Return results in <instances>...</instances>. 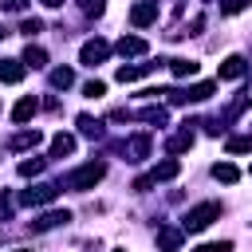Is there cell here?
Returning a JSON list of instances; mask_svg holds the SVG:
<instances>
[{
    "label": "cell",
    "instance_id": "obj_1",
    "mask_svg": "<svg viewBox=\"0 0 252 252\" xmlns=\"http://www.w3.org/2000/svg\"><path fill=\"white\" fill-rule=\"evenodd\" d=\"M102 177H106V161H87V165H79V169L63 173L59 189H75V193H87V189H94Z\"/></svg>",
    "mask_w": 252,
    "mask_h": 252
},
{
    "label": "cell",
    "instance_id": "obj_2",
    "mask_svg": "<svg viewBox=\"0 0 252 252\" xmlns=\"http://www.w3.org/2000/svg\"><path fill=\"white\" fill-rule=\"evenodd\" d=\"M213 220H220V201H201V205H193L185 217H181V232H205Z\"/></svg>",
    "mask_w": 252,
    "mask_h": 252
},
{
    "label": "cell",
    "instance_id": "obj_3",
    "mask_svg": "<svg viewBox=\"0 0 252 252\" xmlns=\"http://www.w3.org/2000/svg\"><path fill=\"white\" fill-rule=\"evenodd\" d=\"M55 197H59V185H55V181H35L32 189L20 193V205H28V209L35 205V209H39V205H51Z\"/></svg>",
    "mask_w": 252,
    "mask_h": 252
},
{
    "label": "cell",
    "instance_id": "obj_4",
    "mask_svg": "<svg viewBox=\"0 0 252 252\" xmlns=\"http://www.w3.org/2000/svg\"><path fill=\"white\" fill-rule=\"evenodd\" d=\"M106 55H110V43H106V39H87V43L79 47V63H83V67H98Z\"/></svg>",
    "mask_w": 252,
    "mask_h": 252
},
{
    "label": "cell",
    "instance_id": "obj_5",
    "mask_svg": "<svg viewBox=\"0 0 252 252\" xmlns=\"http://www.w3.org/2000/svg\"><path fill=\"white\" fill-rule=\"evenodd\" d=\"M118 150L126 154V161H142V158H150V134H134V138L118 142Z\"/></svg>",
    "mask_w": 252,
    "mask_h": 252
},
{
    "label": "cell",
    "instance_id": "obj_6",
    "mask_svg": "<svg viewBox=\"0 0 252 252\" xmlns=\"http://www.w3.org/2000/svg\"><path fill=\"white\" fill-rule=\"evenodd\" d=\"M130 24H134V28H150V24H158V4H154V0H138V4L130 8Z\"/></svg>",
    "mask_w": 252,
    "mask_h": 252
},
{
    "label": "cell",
    "instance_id": "obj_7",
    "mask_svg": "<svg viewBox=\"0 0 252 252\" xmlns=\"http://www.w3.org/2000/svg\"><path fill=\"white\" fill-rule=\"evenodd\" d=\"M114 51H118L122 59H142V55L150 51V43H146L142 35H122V39L114 43Z\"/></svg>",
    "mask_w": 252,
    "mask_h": 252
},
{
    "label": "cell",
    "instance_id": "obj_8",
    "mask_svg": "<svg viewBox=\"0 0 252 252\" xmlns=\"http://www.w3.org/2000/svg\"><path fill=\"white\" fill-rule=\"evenodd\" d=\"M67 220H71L67 209H51V213H43V217L32 220V232H51V228H59V224H67Z\"/></svg>",
    "mask_w": 252,
    "mask_h": 252
},
{
    "label": "cell",
    "instance_id": "obj_9",
    "mask_svg": "<svg viewBox=\"0 0 252 252\" xmlns=\"http://www.w3.org/2000/svg\"><path fill=\"white\" fill-rule=\"evenodd\" d=\"M181 240H185V232H181L177 224H161V228H158V252H177Z\"/></svg>",
    "mask_w": 252,
    "mask_h": 252
},
{
    "label": "cell",
    "instance_id": "obj_10",
    "mask_svg": "<svg viewBox=\"0 0 252 252\" xmlns=\"http://www.w3.org/2000/svg\"><path fill=\"white\" fill-rule=\"evenodd\" d=\"M154 67H158V63H122V67L114 71V79H118V83H138V79H146Z\"/></svg>",
    "mask_w": 252,
    "mask_h": 252
},
{
    "label": "cell",
    "instance_id": "obj_11",
    "mask_svg": "<svg viewBox=\"0 0 252 252\" xmlns=\"http://www.w3.org/2000/svg\"><path fill=\"white\" fill-rule=\"evenodd\" d=\"M35 114H39V98H35V94H24V98L12 106V122H20V126H24V122H32Z\"/></svg>",
    "mask_w": 252,
    "mask_h": 252
},
{
    "label": "cell",
    "instance_id": "obj_12",
    "mask_svg": "<svg viewBox=\"0 0 252 252\" xmlns=\"http://www.w3.org/2000/svg\"><path fill=\"white\" fill-rule=\"evenodd\" d=\"M244 75H248V59H244V55H228V59L220 63V79L236 83V79H244Z\"/></svg>",
    "mask_w": 252,
    "mask_h": 252
},
{
    "label": "cell",
    "instance_id": "obj_13",
    "mask_svg": "<svg viewBox=\"0 0 252 252\" xmlns=\"http://www.w3.org/2000/svg\"><path fill=\"white\" fill-rule=\"evenodd\" d=\"M177 173H181V161H177V158H165V161H158V165H154V169H150L146 177H150V181L158 185V181H173Z\"/></svg>",
    "mask_w": 252,
    "mask_h": 252
},
{
    "label": "cell",
    "instance_id": "obj_14",
    "mask_svg": "<svg viewBox=\"0 0 252 252\" xmlns=\"http://www.w3.org/2000/svg\"><path fill=\"white\" fill-rule=\"evenodd\" d=\"M39 142H43L39 130H16V134L8 138V150H35Z\"/></svg>",
    "mask_w": 252,
    "mask_h": 252
},
{
    "label": "cell",
    "instance_id": "obj_15",
    "mask_svg": "<svg viewBox=\"0 0 252 252\" xmlns=\"http://www.w3.org/2000/svg\"><path fill=\"white\" fill-rule=\"evenodd\" d=\"M20 63H24V67H32V71H39V67H47V51H43L39 43H28V47H24V55H20Z\"/></svg>",
    "mask_w": 252,
    "mask_h": 252
},
{
    "label": "cell",
    "instance_id": "obj_16",
    "mask_svg": "<svg viewBox=\"0 0 252 252\" xmlns=\"http://www.w3.org/2000/svg\"><path fill=\"white\" fill-rule=\"evenodd\" d=\"M189 126H193V122H185V130H177V134L165 142L169 154H185V150H193V130H189Z\"/></svg>",
    "mask_w": 252,
    "mask_h": 252
},
{
    "label": "cell",
    "instance_id": "obj_17",
    "mask_svg": "<svg viewBox=\"0 0 252 252\" xmlns=\"http://www.w3.org/2000/svg\"><path fill=\"white\" fill-rule=\"evenodd\" d=\"M24 71H28V67H24L20 59H0V83H20Z\"/></svg>",
    "mask_w": 252,
    "mask_h": 252
},
{
    "label": "cell",
    "instance_id": "obj_18",
    "mask_svg": "<svg viewBox=\"0 0 252 252\" xmlns=\"http://www.w3.org/2000/svg\"><path fill=\"white\" fill-rule=\"evenodd\" d=\"M75 126H79V134H83V138H94V142L102 138V122H98V118H91V114H79V118H75Z\"/></svg>",
    "mask_w": 252,
    "mask_h": 252
},
{
    "label": "cell",
    "instance_id": "obj_19",
    "mask_svg": "<svg viewBox=\"0 0 252 252\" xmlns=\"http://www.w3.org/2000/svg\"><path fill=\"white\" fill-rule=\"evenodd\" d=\"M75 154V134H55L51 138V158H71Z\"/></svg>",
    "mask_w": 252,
    "mask_h": 252
},
{
    "label": "cell",
    "instance_id": "obj_20",
    "mask_svg": "<svg viewBox=\"0 0 252 252\" xmlns=\"http://www.w3.org/2000/svg\"><path fill=\"white\" fill-rule=\"evenodd\" d=\"M213 177H217L220 185H232V181H240V169H236L232 161H217V165H213Z\"/></svg>",
    "mask_w": 252,
    "mask_h": 252
},
{
    "label": "cell",
    "instance_id": "obj_21",
    "mask_svg": "<svg viewBox=\"0 0 252 252\" xmlns=\"http://www.w3.org/2000/svg\"><path fill=\"white\" fill-rule=\"evenodd\" d=\"M47 79H51V87H55V91H67V87H75V71H71V67H55Z\"/></svg>",
    "mask_w": 252,
    "mask_h": 252
},
{
    "label": "cell",
    "instance_id": "obj_22",
    "mask_svg": "<svg viewBox=\"0 0 252 252\" xmlns=\"http://www.w3.org/2000/svg\"><path fill=\"white\" fill-rule=\"evenodd\" d=\"M169 71H173V79H193L197 75V63L193 59H169Z\"/></svg>",
    "mask_w": 252,
    "mask_h": 252
},
{
    "label": "cell",
    "instance_id": "obj_23",
    "mask_svg": "<svg viewBox=\"0 0 252 252\" xmlns=\"http://www.w3.org/2000/svg\"><path fill=\"white\" fill-rule=\"evenodd\" d=\"M213 91H217L213 83H193V87H185V102H205Z\"/></svg>",
    "mask_w": 252,
    "mask_h": 252
},
{
    "label": "cell",
    "instance_id": "obj_24",
    "mask_svg": "<svg viewBox=\"0 0 252 252\" xmlns=\"http://www.w3.org/2000/svg\"><path fill=\"white\" fill-rule=\"evenodd\" d=\"M134 118H142V122H150V126H165V106H146V110H138Z\"/></svg>",
    "mask_w": 252,
    "mask_h": 252
},
{
    "label": "cell",
    "instance_id": "obj_25",
    "mask_svg": "<svg viewBox=\"0 0 252 252\" xmlns=\"http://www.w3.org/2000/svg\"><path fill=\"white\" fill-rule=\"evenodd\" d=\"M47 169V158H24L20 161V177H39Z\"/></svg>",
    "mask_w": 252,
    "mask_h": 252
},
{
    "label": "cell",
    "instance_id": "obj_26",
    "mask_svg": "<svg viewBox=\"0 0 252 252\" xmlns=\"http://www.w3.org/2000/svg\"><path fill=\"white\" fill-rule=\"evenodd\" d=\"M224 146H228V154H248L252 150V134H232Z\"/></svg>",
    "mask_w": 252,
    "mask_h": 252
},
{
    "label": "cell",
    "instance_id": "obj_27",
    "mask_svg": "<svg viewBox=\"0 0 252 252\" xmlns=\"http://www.w3.org/2000/svg\"><path fill=\"white\" fill-rule=\"evenodd\" d=\"M244 106H248V94H236V98L228 102V110H224V118H220V122H232V118H236Z\"/></svg>",
    "mask_w": 252,
    "mask_h": 252
},
{
    "label": "cell",
    "instance_id": "obj_28",
    "mask_svg": "<svg viewBox=\"0 0 252 252\" xmlns=\"http://www.w3.org/2000/svg\"><path fill=\"white\" fill-rule=\"evenodd\" d=\"M83 94H87V98H102V94H106V83H102V79H91V83H83Z\"/></svg>",
    "mask_w": 252,
    "mask_h": 252
},
{
    "label": "cell",
    "instance_id": "obj_29",
    "mask_svg": "<svg viewBox=\"0 0 252 252\" xmlns=\"http://www.w3.org/2000/svg\"><path fill=\"white\" fill-rule=\"evenodd\" d=\"M189 252H232V240H213V244H197Z\"/></svg>",
    "mask_w": 252,
    "mask_h": 252
},
{
    "label": "cell",
    "instance_id": "obj_30",
    "mask_svg": "<svg viewBox=\"0 0 252 252\" xmlns=\"http://www.w3.org/2000/svg\"><path fill=\"white\" fill-rule=\"evenodd\" d=\"M248 4H252V0H220V12H224V16H236V12H244Z\"/></svg>",
    "mask_w": 252,
    "mask_h": 252
},
{
    "label": "cell",
    "instance_id": "obj_31",
    "mask_svg": "<svg viewBox=\"0 0 252 252\" xmlns=\"http://www.w3.org/2000/svg\"><path fill=\"white\" fill-rule=\"evenodd\" d=\"M12 209H16V201H12V197L0 189V220H12Z\"/></svg>",
    "mask_w": 252,
    "mask_h": 252
},
{
    "label": "cell",
    "instance_id": "obj_32",
    "mask_svg": "<svg viewBox=\"0 0 252 252\" xmlns=\"http://www.w3.org/2000/svg\"><path fill=\"white\" fill-rule=\"evenodd\" d=\"M20 32L32 39V35H39V32H43V20H24V24H20Z\"/></svg>",
    "mask_w": 252,
    "mask_h": 252
},
{
    "label": "cell",
    "instance_id": "obj_33",
    "mask_svg": "<svg viewBox=\"0 0 252 252\" xmlns=\"http://www.w3.org/2000/svg\"><path fill=\"white\" fill-rule=\"evenodd\" d=\"M79 8H83L87 16H102V8H106V4H102V0H79Z\"/></svg>",
    "mask_w": 252,
    "mask_h": 252
},
{
    "label": "cell",
    "instance_id": "obj_34",
    "mask_svg": "<svg viewBox=\"0 0 252 252\" xmlns=\"http://www.w3.org/2000/svg\"><path fill=\"white\" fill-rule=\"evenodd\" d=\"M0 12H28V0H0Z\"/></svg>",
    "mask_w": 252,
    "mask_h": 252
},
{
    "label": "cell",
    "instance_id": "obj_35",
    "mask_svg": "<svg viewBox=\"0 0 252 252\" xmlns=\"http://www.w3.org/2000/svg\"><path fill=\"white\" fill-rule=\"evenodd\" d=\"M150 185H154V181H150V177H146V173H142V177H138V181H134V193H150Z\"/></svg>",
    "mask_w": 252,
    "mask_h": 252
},
{
    "label": "cell",
    "instance_id": "obj_36",
    "mask_svg": "<svg viewBox=\"0 0 252 252\" xmlns=\"http://www.w3.org/2000/svg\"><path fill=\"white\" fill-rule=\"evenodd\" d=\"M39 4H47V8H59V4H63V0H39Z\"/></svg>",
    "mask_w": 252,
    "mask_h": 252
},
{
    "label": "cell",
    "instance_id": "obj_37",
    "mask_svg": "<svg viewBox=\"0 0 252 252\" xmlns=\"http://www.w3.org/2000/svg\"><path fill=\"white\" fill-rule=\"evenodd\" d=\"M4 35H8V28H4V24H0V39H4Z\"/></svg>",
    "mask_w": 252,
    "mask_h": 252
},
{
    "label": "cell",
    "instance_id": "obj_38",
    "mask_svg": "<svg viewBox=\"0 0 252 252\" xmlns=\"http://www.w3.org/2000/svg\"><path fill=\"white\" fill-rule=\"evenodd\" d=\"M12 252H32V248H12Z\"/></svg>",
    "mask_w": 252,
    "mask_h": 252
},
{
    "label": "cell",
    "instance_id": "obj_39",
    "mask_svg": "<svg viewBox=\"0 0 252 252\" xmlns=\"http://www.w3.org/2000/svg\"><path fill=\"white\" fill-rule=\"evenodd\" d=\"M110 252H122V248H110Z\"/></svg>",
    "mask_w": 252,
    "mask_h": 252
}]
</instances>
